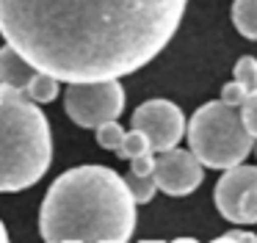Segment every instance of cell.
Listing matches in <instances>:
<instances>
[{"mask_svg": "<svg viewBox=\"0 0 257 243\" xmlns=\"http://www.w3.org/2000/svg\"><path fill=\"white\" fill-rule=\"evenodd\" d=\"M188 0H0V36L64 83L147 66L177 33Z\"/></svg>", "mask_w": 257, "mask_h": 243, "instance_id": "6da1fadb", "label": "cell"}, {"mask_svg": "<svg viewBox=\"0 0 257 243\" xmlns=\"http://www.w3.org/2000/svg\"><path fill=\"white\" fill-rule=\"evenodd\" d=\"M36 75H39V69L31 66L14 47H9V44L0 47V83L25 94L31 88V83L36 80Z\"/></svg>", "mask_w": 257, "mask_h": 243, "instance_id": "9c48e42d", "label": "cell"}, {"mask_svg": "<svg viewBox=\"0 0 257 243\" xmlns=\"http://www.w3.org/2000/svg\"><path fill=\"white\" fill-rule=\"evenodd\" d=\"M232 25L243 39L257 42V0H235L232 3Z\"/></svg>", "mask_w": 257, "mask_h": 243, "instance_id": "30bf717a", "label": "cell"}, {"mask_svg": "<svg viewBox=\"0 0 257 243\" xmlns=\"http://www.w3.org/2000/svg\"><path fill=\"white\" fill-rule=\"evenodd\" d=\"M0 243H9V232H6V226H3V221H0Z\"/></svg>", "mask_w": 257, "mask_h": 243, "instance_id": "e0dca14e", "label": "cell"}, {"mask_svg": "<svg viewBox=\"0 0 257 243\" xmlns=\"http://www.w3.org/2000/svg\"><path fill=\"white\" fill-rule=\"evenodd\" d=\"M141 152H152V149H150V144H147V138L141 136L139 130L124 133L122 144H119V149H116V155H119V158L130 160V158H136V155H141ZM152 155H155V152H152Z\"/></svg>", "mask_w": 257, "mask_h": 243, "instance_id": "4fadbf2b", "label": "cell"}, {"mask_svg": "<svg viewBox=\"0 0 257 243\" xmlns=\"http://www.w3.org/2000/svg\"><path fill=\"white\" fill-rule=\"evenodd\" d=\"M130 127L139 130L147 138L152 152H163L180 144L185 133V119L183 110L169 99H147L144 105H139L130 119Z\"/></svg>", "mask_w": 257, "mask_h": 243, "instance_id": "52a82bcc", "label": "cell"}, {"mask_svg": "<svg viewBox=\"0 0 257 243\" xmlns=\"http://www.w3.org/2000/svg\"><path fill=\"white\" fill-rule=\"evenodd\" d=\"M144 243H158V240H144Z\"/></svg>", "mask_w": 257, "mask_h": 243, "instance_id": "ac0fdd59", "label": "cell"}, {"mask_svg": "<svg viewBox=\"0 0 257 243\" xmlns=\"http://www.w3.org/2000/svg\"><path fill=\"white\" fill-rule=\"evenodd\" d=\"M94 130H97V144H100L102 149H111V152H116L119 144H122V138H124V130L119 127V122H116V119L102 122V125H97Z\"/></svg>", "mask_w": 257, "mask_h": 243, "instance_id": "7c38bea8", "label": "cell"}, {"mask_svg": "<svg viewBox=\"0 0 257 243\" xmlns=\"http://www.w3.org/2000/svg\"><path fill=\"white\" fill-rule=\"evenodd\" d=\"M238 110H240V122H243L246 133L251 136V141H257V91L246 94L243 102L238 105Z\"/></svg>", "mask_w": 257, "mask_h": 243, "instance_id": "5bb4252c", "label": "cell"}, {"mask_svg": "<svg viewBox=\"0 0 257 243\" xmlns=\"http://www.w3.org/2000/svg\"><path fill=\"white\" fill-rule=\"evenodd\" d=\"M152 180L155 188H161L169 196H188L202 182V163L191 149L188 152L177 147L163 149L152 163Z\"/></svg>", "mask_w": 257, "mask_h": 243, "instance_id": "ba28073f", "label": "cell"}, {"mask_svg": "<svg viewBox=\"0 0 257 243\" xmlns=\"http://www.w3.org/2000/svg\"><path fill=\"white\" fill-rule=\"evenodd\" d=\"M64 110L78 127L94 130L102 122L119 119L124 110V88L119 80H86L69 83L64 91Z\"/></svg>", "mask_w": 257, "mask_h": 243, "instance_id": "5b68a950", "label": "cell"}, {"mask_svg": "<svg viewBox=\"0 0 257 243\" xmlns=\"http://www.w3.org/2000/svg\"><path fill=\"white\" fill-rule=\"evenodd\" d=\"M185 136L191 152L207 169H229L243 163L254 144L240 122V110L221 99L196 108L185 127Z\"/></svg>", "mask_w": 257, "mask_h": 243, "instance_id": "277c9868", "label": "cell"}, {"mask_svg": "<svg viewBox=\"0 0 257 243\" xmlns=\"http://www.w3.org/2000/svg\"><path fill=\"white\" fill-rule=\"evenodd\" d=\"M218 213L238 226L257 224V166H229L213 191Z\"/></svg>", "mask_w": 257, "mask_h": 243, "instance_id": "8992f818", "label": "cell"}, {"mask_svg": "<svg viewBox=\"0 0 257 243\" xmlns=\"http://www.w3.org/2000/svg\"><path fill=\"white\" fill-rule=\"evenodd\" d=\"M235 83L246 88V94L257 91V58L251 55H240L235 64Z\"/></svg>", "mask_w": 257, "mask_h": 243, "instance_id": "8fae6325", "label": "cell"}, {"mask_svg": "<svg viewBox=\"0 0 257 243\" xmlns=\"http://www.w3.org/2000/svg\"><path fill=\"white\" fill-rule=\"evenodd\" d=\"M53 163L45 110L23 91L0 83V193L36 185Z\"/></svg>", "mask_w": 257, "mask_h": 243, "instance_id": "3957f363", "label": "cell"}, {"mask_svg": "<svg viewBox=\"0 0 257 243\" xmlns=\"http://www.w3.org/2000/svg\"><path fill=\"white\" fill-rule=\"evenodd\" d=\"M136 202L108 166H78L56 177L39 210L45 243H127Z\"/></svg>", "mask_w": 257, "mask_h": 243, "instance_id": "7a4b0ae2", "label": "cell"}, {"mask_svg": "<svg viewBox=\"0 0 257 243\" xmlns=\"http://www.w3.org/2000/svg\"><path fill=\"white\" fill-rule=\"evenodd\" d=\"M254 155H257V149H254Z\"/></svg>", "mask_w": 257, "mask_h": 243, "instance_id": "d6986e66", "label": "cell"}, {"mask_svg": "<svg viewBox=\"0 0 257 243\" xmlns=\"http://www.w3.org/2000/svg\"><path fill=\"white\" fill-rule=\"evenodd\" d=\"M183 243H196V240H183ZM213 243H257V235H249V232H227V235L216 237Z\"/></svg>", "mask_w": 257, "mask_h": 243, "instance_id": "2e32d148", "label": "cell"}, {"mask_svg": "<svg viewBox=\"0 0 257 243\" xmlns=\"http://www.w3.org/2000/svg\"><path fill=\"white\" fill-rule=\"evenodd\" d=\"M243 97H246V88L235 80L221 88V102H227V105H235V108H238V105L243 102Z\"/></svg>", "mask_w": 257, "mask_h": 243, "instance_id": "9a60e30c", "label": "cell"}]
</instances>
